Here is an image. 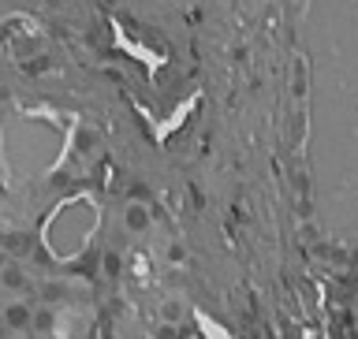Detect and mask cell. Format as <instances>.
<instances>
[{
  "label": "cell",
  "mask_w": 358,
  "mask_h": 339,
  "mask_svg": "<svg viewBox=\"0 0 358 339\" xmlns=\"http://www.w3.org/2000/svg\"><path fill=\"white\" fill-rule=\"evenodd\" d=\"M291 86H295V94H306V71H295V78H291Z\"/></svg>",
  "instance_id": "obj_8"
},
{
  "label": "cell",
  "mask_w": 358,
  "mask_h": 339,
  "mask_svg": "<svg viewBox=\"0 0 358 339\" xmlns=\"http://www.w3.org/2000/svg\"><path fill=\"white\" fill-rule=\"evenodd\" d=\"M30 324H34L38 332H52V329H56V313H52V310H38Z\"/></svg>",
  "instance_id": "obj_4"
},
{
  "label": "cell",
  "mask_w": 358,
  "mask_h": 339,
  "mask_svg": "<svg viewBox=\"0 0 358 339\" xmlns=\"http://www.w3.org/2000/svg\"><path fill=\"white\" fill-rule=\"evenodd\" d=\"M105 273H108V276L120 273V254H105Z\"/></svg>",
  "instance_id": "obj_6"
},
{
  "label": "cell",
  "mask_w": 358,
  "mask_h": 339,
  "mask_svg": "<svg viewBox=\"0 0 358 339\" xmlns=\"http://www.w3.org/2000/svg\"><path fill=\"white\" fill-rule=\"evenodd\" d=\"M157 339H172V329H168V324H164V329L157 332Z\"/></svg>",
  "instance_id": "obj_9"
},
{
  "label": "cell",
  "mask_w": 358,
  "mask_h": 339,
  "mask_svg": "<svg viewBox=\"0 0 358 339\" xmlns=\"http://www.w3.org/2000/svg\"><path fill=\"white\" fill-rule=\"evenodd\" d=\"M168 261H176V265H179V261H187V250H183L179 243H176V246H168Z\"/></svg>",
  "instance_id": "obj_7"
},
{
  "label": "cell",
  "mask_w": 358,
  "mask_h": 339,
  "mask_svg": "<svg viewBox=\"0 0 358 339\" xmlns=\"http://www.w3.org/2000/svg\"><path fill=\"white\" fill-rule=\"evenodd\" d=\"M150 224H153V217H150V209H145L142 201H131V205L123 209V228H127L131 235L150 231Z\"/></svg>",
  "instance_id": "obj_1"
},
{
  "label": "cell",
  "mask_w": 358,
  "mask_h": 339,
  "mask_svg": "<svg viewBox=\"0 0 358 339\" xmlns=\"http://www.w3.org/2000/svg\"><path fill=\"white\" fill-rule=\"evenodd\" d=\"M161 321L168 324V329H172V324H179V321H183V302L168 298L164 306H161Z\"/></svg>",
  "instance_id": "obj_3"
},
{
  "label": "cell",
  "mask_w": 358,
  "mask_h": 339,
  "mask_svg": "<svg viewBox=\"0 0 358 339\" xmlns=\"http://www.w3.org/2000/svg\"><path fill=\"white\" fill-rule=\"evenodd\" d=\"M4 321H8V329H30V321H34V313L22 306V302H11L8 313H4Z\"/></svg>",
  "instance_id": "obj_2"
},
{
  "label": "cell",
  "mask_w": 358,
  "mask_h": 339,
  "mask_svg": "<svg viewBox=\"0 0 358 339\" xmlns=\"http://www.w3.org/2000/svg\"><path fill=\"white\" fill-rule=\"evenodd\" d=\"M4 284H8V287H22L27 280H22V273H19V268H4Z\"/></svg>",
  "instance_id": "obj_5"
}]
</instances>
